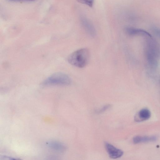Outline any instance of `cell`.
I'll return each instance as SVG.
<instances>
[{
    "instance_id": "obj_8",
    "label": "cell",
    "mask_w": 160,
    "mask_h": 160,
    "mask_svg": "<svg viewBox=\"0 0 160 160\" xmlns=\"http://www.w3.org/2000/svg\"><path fill=\"white\" fill-rule=\"evenodd\" d=\"M126 32L130 35H134L139 34H144L151 36L148 33L144 31L132 28H125Z\"/></svg>"
},
{
    "instance_id": "obj_4",
    "label": "cell",
    "mask_w": 160,
    "mask_h": 160,
    "mask_svg": "<svg viewBox=\"0 0 160 160\" xmlns=\"http://www.w3.org/2000/svg\"><path fill=\"white\" fill-rule=\"evenodd\" d=\"M80 21L82 27L88 34L92 37L95 36L96 34V30L91 22L83 16L80 17Z\"/></svg>"
},
{
    "instance_id": "obj_10",
    "label": "cell",
    "mask_w": 160,
    "mask_h": 160,
    "mask_svg": "<svg viewBox=\"0 0 160 160\" xmlns=\"http://www.w3.org/2000/svg\"><path fill=\"white\" fill-rule=\"evenodd\" d=\"M111 107V105L110 104H108L103 106L102 108L100 109L98 111V112L100 113L103 112Z\"/></svg>"
},
{
    "instance_id": "obj_11",
    "label": "cell",
    "mask_w": 160,
    "mask_h": 160,
    "mask_svg": "<svg viewBox=\"0 0 160 160\" xmlns=\"http://www.w3.org/2000/svg\"><path fill=\"white\" fill-rule=\"evenodd\" d=\"M25 0L28 1H34L35 0Z\"/></svg>"
},
{
    "instance_id": "obj_9",
    "label": "cell",
    "mask_w": 160,
    "mask_h": 160,
    "mask_svg": "<svg viewBox=\"0 0 160 160\" xmlns=\"http://www.w3.org/2000/svg\"><path fill=\"white\" fill-rule=\"evenodd\" d=\"M78 2L90 7H93L94 0H76Z\"/></svg>"
},
{
    "instance_id": "obj_3",
    "label": "cell",
    "mask_w": 160,
    "mask_h": 160,
    "mask_svg": "<svg viewBox=\"0 0 160 160\" xmlns=\"http://www.w3.org/2000/svg\"><path fill=\"white\" fill-rule=\"evenodd\" d=\"M104 145L106 150L109 157L112 159H117L121 157L123 154V152L112 144L106 142Z\"/></svg>"
},
{
    "instance_id": "obj_12",
    "label": "cell",
    "mask_w": 160,
    "mask_h": 160,
    "mask_svg": "<svg viewBox=\"0 0 160 160\" xmlns=\"http://www.w3.org/2000/svg\"><path fill=\"white\" fill-rule=\"evenodd\" d=\"M13 0V1H20V0Z\"/></svg>"
},
{
    "instance_id": "obj_7",
    "label": "cell",
    "mask_w": 160,
    "mask_h": 160,
    "mask_svg": "<svg viewBox=\"0 0 160 160\" xmlns=\"http://www.w3.org/2000/svg\"><path fill=\"white\" fill-rule=\"evenodd\" d=\"M46 145L48 147L54 150L63 151L65 149V146L60 142L55 141H49L46 142Z\"/></svg>"
},
{
    "instance_id": "obj_6",
    "label": "cell",
    "mask_w": 160,
    "mask_h": 160,
    "mask_svg": "<svg viewBox=\"0 0 160 160\" xmlns=\"http://www.w3.org/2000/svg\"><path fill=\"white\" fill-rule=\"evenodd\" d=\"M157 139L155 136H136L133 138V142L135 144L154 141Z\"/></svg>"
},
{
    "instance_id": "obj_1",
    "label": "cell",
    "mask_w": 160,
    "mask_h": 160,
    "mask_svg": "<svg viewBox=\"0 0 160 160\" xmlns=\"http://www.w3.org/2000/svg\"><path fill=\"white\" fill-rule=\"evenodd\" d=\"M90 57L88 49L87 48H82L71 54L68 58V61L72 65L82 68L88 64Z\"/></svg>"
},
{
    "instance_id": "obj_2",
    "label": "cell",
    "mask_w": 160,
    "mask_h": 160,
    "mask_svg": "<svg viewBox=\"0 0 160 160\" xmlns=\"http://www.w3.org/2000/svg\"><path fill=\"white\" fill-rule=\"evenodd\" d=\"M71 83V79L68 75L62 73H57L52 75L45 80L42 84L44 85L66 86L69 85Z\"/></svg>"
},
{
    "instance_id": "obj_5",
    "label": "cell",
    "mask_w": 160,
    "mask_h": 160,
    "mask_svg": "<svg viewBox=\"0 0 160 160\" xmlns=\"http://www.w3.org/2000/svg\"><path fill=\"white\" fill-rule=\"evenodd\" d=\"M151 112L147 109L140 110L135 116V120L137 122L142 121L148 119L151 116Z\"/></svg>"
}]
</instances>
